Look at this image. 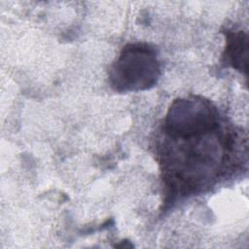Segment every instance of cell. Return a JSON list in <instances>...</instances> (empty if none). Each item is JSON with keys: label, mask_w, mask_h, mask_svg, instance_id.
Here are the masks:
<instances>
[{"label": "cell", "mask_w": 249, "mask_h": 249, "mask_svg": "<svg viewBox=\"0 0 249 249\" xmlns=\"http://www.w3.org/2000/svg\"><path fill=\"white\" fill-rule=\"evenodd\" d=\"M248 36L242 30L226 31V47L223 53L224 62L235 70L247 73Z\"/></svg>", "instance_id": "3957f363"}, {"label": "cell", "mask_w": 249, "mask_h": 249, "mask_svg": "<svg viewBox=\"0 0 249 249\" xmlns=\"http://www.w3.org/2000/svg\"><path fill=\"white\" fill-rule=\"evenodd\" d=\"M240 135L210 100L175 99L156 142L165 203L203 193L240 163Z\"/></svg>", "instance_id": "6da1fadb"}, {"label": "cell", "mask_w": 249, "mask_h": 249, "mask_svg": "<svg viewBox=\"0 0 249 249\" xmlns=\"http://www.w3.org/2000/svg\"><path fill=\"white\" fill-rule=\"evenodd\" d=\"M160 74L157 49L148 43L135 42L122 49L110 67L108 77L114 90L129 92L155 87Z\"/></svg>", "instance_id": "7a4b0ae2"}]
</instances>
